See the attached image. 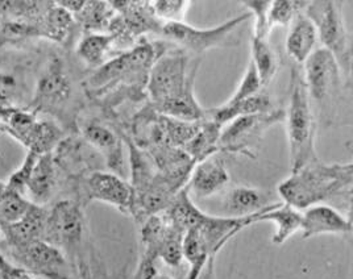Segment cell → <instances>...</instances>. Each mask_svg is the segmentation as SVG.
Segmentation results:
<instances>
[{"label":"cell","mask_w":353,"mask_h":279,"mask_svg":"<svg viewBox=\"0 0 353 279\" xmlns=\"http://www.w3.org/2000/svg\"><path fill=\"white\" fill-rule=\"evenodd\" d=\"M260 221H270L276 225V232L272 237L274 245L285 244L292 236L302 228V214L294 207L286 203H276L266 207L254 219V224Z\"/></svg>","instance_id":"20"},{"label":"cell","mask_w":353,"mask_h":279,"mask_svg":"<svg viewBox=\"0 0 353 279\" xmlns=\"http://www.w3.org/2000/svg\"><path fill=\"white\" fill-rule=\"evenodd\" d=\"M14 264L32 276L48 279H73V266L62 250L45 240H34L28 244L4 248Z\"/></svg>","instance_id":"9"},{"label":"cell","mask_w":353,"mask_h":279,"mask_svg":"<svg viewBox=\"0 0 353 279\" xmlns=\"http://www.w3.org/2000/svg\"><path fill=\"white\" fill-rule=\"evenodd\" d=\"M1 228H0V251L3 249V244H4V238H1Z\"/></svg>","instance_id":"39"},{"label":"cell","mask_w":353,"mask_h":279,"mask_svg":"<svg viewBox=\"0 0 353 279\" xmlns=\"http://www.w3.org/2000/svg\"><path fill=\"white\" fill-rule=\"evenodd\" d=\"M286 132L290 152V170L294 173L303 165L318 157L315 150L316 118L305 85L303 73L294 66L290 74L289 102L285 111Z\"/></svg>","instance_id":"3"},{"label":"cell","mask_w":353,"mask_h":279,"mask_svg":"<svg viewBox=\"0 0 353 279\" xmlns=\"http://www.w3.org/2000/svg\"><path fill=\"white\" fill-rule=\"evenodd\" d=\"M15 94V79L11 75L0 74V107L1 108H11L8 105L14 101Z\"/></svg>","instance_id":"35"},{"label":"cell","mask_w":353,"mask_h":279,"mask_svg":"<svg viewBox=\"0 0 353 279\" xmlns=\"http://www.w3.org/2000/svg\"><path fill=\"white\" fill-rule=\"evenodd\" d=\"M0 131H1V121H0Z\"/></svg>","instance_id":"41"},{"label":"cell","mask_w":353,"mask_h":279,"mask_svg":"<svg viewBox=\"0 0 353 279\" xmlns=\"http://www.w3.org/2000/svg\"><path fill=\"white\" fill-rule=\"evenodd\" d=\"M270 195L256 187L237 186L228 194L225 208L230 218H245L270 206Z\"/></svg>","instance_id":"22"},{"label":"cell","mask_w":353,"mask_h":279,"mask_svg":"<svg viewBox=\"0 0 353 279\" xmlns=\"http://www.w3.org/2000/svg\"><path fill=\"white\" fill-rule=\"evenodd\" d=\"M114 14V8L107 1H86L85 7L74 17L88 33L108 28Z\"/></svg>","instance_id":"28"},{"label":"cell","mask_w":353,"mask_h":279,"mask_svg":"<svg viewBox=\"0 0 353 279\" xmlns=\"http://www.w3.org/2000/svg\"><path fill=\"white\" fill-rule=\"evenodd\" d=\"M250 61L253 62L257 70L263 87H268L279 72L280 61L277 57V53L273 49L269 39L256 37H252L250 40Z\"/></svg>","instance_id":"24"},{"label":"cell","mask_w":353,"mask_h":279,"mask_svg":"<svg viewBox=\"0 0 353 279\" xmlns=\"http://www.w3.org/2000/svg\"><path fill=\"white\" fill-rule=\"evenodd\" d=\"M309 1L299 0H274L270 1L268 11V27L272 32L276 27H289L295 16L305 12Z\"/></svg>","instance_id":"29"},{"label":"cell","mask_w":353,"mask_h":279,"mask_svg":"<svg viewBox=\"0 0 353 279\" xmlns=\"http://www.w3.org/2000/svg\"><path fill=\"white\" fill-rule=\"evenodd\" d=\"M221 133V125L206 116L199 121L198 131L183 150L195 163L203 161L207 157L219 153Z\"/></svg>","instance_id":"23"},{"label":"cell","mask_w":353,"mask_h":279,"mask_svg":"<svg viewBox=\"0 0 353 279\" xmlns=\"http://www.w3.org/2000/svg\"><path fill=\"white\" fill-rule=\"evenodd\" d=\"M196 279H215V257H210Z\"/></svg>","instance_id":"37"},{"label":"cell","mask_w":353,"mask_h":279,"mask_svg":"<svg viewBox=\"0 0 353 279\" xmlns=\"http://www.w3.org/2000/svg\"><path fill=\"white\" fill-rule=\"evenodd\" d=\"M261 88H263V85H261L260 76L257 74V70H256L253 62L250 61L245 74H244L239 87L236 88L235 94L224 104H235L237 102L245 101L250 96L256 95L257 92H260Z\"/></svg>","instance_id":"33"},{"label":"cell","mask_w":353,"mask_h":279,"mask_svg":"<svg viewBox=\"0 0 353 279\" xmlns=\"http://www.w3.org/2000/svg\"><path fill=\"white\" fill-rule=\"evenodd\" d=\"M1 132L8 133L30 152L43 156L53 153L63 132L56 123L39 121L34 114L14 110L1 123Z\"/></svg>","instance_id":"10"},{"label":"cell","mask_w":353,"mask_h":279,"mask_svg":"<svg viewBox=\"0 0 353 279\" xmlns=\"http://www.w3.org/2000/svg\"><path fill=\"white\" fill-rule=\"evenodd\" d=\"M73 94V85L65 69V62L54 57L39 79L32 107L34 111L53 112L66 103Z\"/></svg>","instance_id":"13"},{"label":"cell","mask_w":353,"mask_h":279,"mask_svg":"<svg viewBox=\"0 0 353 279\" xmlns=\"http://www.w3.org/2000/svg\"><path fill=\"white\" fill-rule=\"evenodd\" d=\"M198 63L192 66L189 54L172 48L154 61L148 75L147 91L154 110L169 118L199 121L206 118V110L196 102L194 79Z\"/></svg>","instance_id":"1"},{"label":"cell","mask_w":353,"mask_h":279,"mask_svg":"<svg viewBox=\"0 0 353 279\" xmlns=\"http://www.w3.org/2000/svg\"><path fill=\"white\" fill-rule=\"evenodd\" d=\"M228 182L230 173L225 161L216 153L203 161L195 163L188 179L186 189L189 194L203 199L223 190Z\"/></svg>","instance_id":"14"},{"label":"cell","mask_w":353,"mask_h":279,"mask_svg":"<svg viewBox=\"0 0 353 279\" xmlns=\"http://www.w3.org/2000/svg\"><path fill=\"white\" fill-rule=\"evenodd\" d=\"M352 170V163H324L315 157L282 180L277 192L283 203L307 209L351 192Z\"/></svg>","instance_id":"2"},{"label":"cell","mask_w":353,"mask_h":279,"mask_svg":"<svg viewBox=\"0 0 353 279\" xmlns=\"http://www.w3.org/2000/svg\"><path fill=\"white\" fill-rule=\"evenodd\" d=\"M302 236L340 235L352 231V221L343 216L338 209L327 205L309 207L302 214Z\"/></svg>","instance_id":"16"},{"label":"cell","mask_w":353,"mask_h":279,"mask_svg":"<svg viewBox=\"0 0 353 279\" xmlns=\"http://www.w3.org/2000/svg\"><path fill=\"white\" fill-rule=\"evenodd\" d=\"M153 279H172L170 278V277H166V276H159V274H157V276H156V277H154V278Z\"/></svg>","instance_id":"40"},{"label":"cell","mask_w":353,"mask_h":279,"mask_svg":"<svg viewBox=\"0 0 353 279\" xmlns=\"http://www.w3.org/2000/svg\"><path fill=\"white\" fill-rule=\"evenodd\" d=\"M39 154L33 153L28 150L26 158L23 163L16 169L15 172L11 174L10 179L6 182L7 186L15 192H20L24 195L26 189H27V185H28V180H30V174L33 172V167L36 165V162L39 160Z\"/></svg>","instance_id":"34"},{"label":"cell","mask_w":353,"mask_h":279,"mask_svg":"<svg viewBox=\"0 0 353 279\" xmlns=\"http://www.w3.org/2000/svg\"><path fill=\"white\" fill-rule=\"evenodd\" d=\"M0 279H36L24 269L11 264L0 256Z\"/></svg>","instance_id":"36"},{"label":"cell","mask_w":353,"mask_h":279,"mask_svg":"<svg viewBox=\"0 0 353 279\" xmlns=\"http://www.w3.org/2000/svg\"><path fill=\"white\" fill-rule=\"evenodd\" d=\"M46 219L48 209L44 206L32 203L27 214L20 220L8 225H0L4 238L3 249L20 247L34 240H44Z\"/></svg>","instance_id":"15"},{"label":"cell","mask_w":353,"mask_h":279,"mask_svg":"<svg viewBox=\"0 0 353 279\" xmlns=\"http://www.w3.org/2000/svg\"><path fill=\"white\" fill-rule=\"evenodd\" d=\"M114 44V39L105 33H88L77 45L75 53L88 68H101L104 63L107 52Z\"/></svg>","instance_id":"26"},{"label":"cell","mask_w":353,"mask_h":279,"mask_svg":"<svg viewBox=\"0 0 353 279\" xmlns=\"http://www.w3.org/2000/svg\"><path fill=\"white\" fill-rule=\"evenodd\" d=\"M318 43V33L314 23L305 12L295 16L286 36V52L295 63L302 65L314 53Z\"/></svg>","instance_id":"18"},{"label":"cell","mask_w":353,"mask_h":279,"mask_svg":"<svg viewBox=\"0 0 353 279\" xmlns=\"http://www.w3.org/2000/svg\"><path fill=\"white\" fill-rule=\"evenodd\" d=\"M83 137L90 147L103 156L105 165L115 174L124 176L123 141L117 133L101 123H88L83 128Z\"/></svg>","instance_id":"17"},{"label":"cell","mask_w":353,"mask_h":279,"mask_svg":"<svg viewBox=\"0 0 353 279\" xmlns=\"http://www.w3.org/2000/svg\"><path fill=\"white\" fill-rule=\"evenodd\" d=\"M192 1L188 0H156L152 1L154 16L161 23H185Z\"/></svg>","instance_id":"31"},{"label":"cell","mask_w":353,"mask_h":279,"mask_svg":"<svg viewBox=\"0 0 353 279\" xmlns=\"http://www.w3.org/2000/svg\"><path fill=\"white\" fill-rule=\"evenodd\" d=\"M182 257L186 260L190 266L188 279H196L202 269L205 267L207 261L211 256L210 250L207 248L206 242L203 241L202 236L199 235L196 228H189L182 238Z\"/></svg>","instance_id":"25"},{"label":"cell","mask_w":353,"mask_h":279,"mask_svg":"<svg viewBox=\"0 0 353 279\" xmlns=\"http://www.w3.org/2000/svg\"><path fill=\"white\" fill-rule=\"evenodd\" d=\"M30 206V199L7 186V190L0 196V225H8L20 220Z\"/></svg>","instance_id":"30"},{"label":"cell","mask_w":353,"mask_h":279,"mask_svg":"<svg viewBox=\"0 0 353 279\" xmlns=\"http://www.w3.org/2000/svg\"><path fill=\"white\" fill-rule=\"evenodd\" d=\"M7 190V183L6 182H1L0 180V196L4 194V192Z\"/></svg>","instance_id":"38"},{"label":"cell","mask_w":353,"mask_h":279,"mask_svg":"<svg viewBox=\"0 0 353 279\" xmlns=\"http://www.w3.org/2000/svg\"><path fill=\"white\" fill-rule=\"evenodd\" d=\"M276 108L273 105L269 94L260 91L245 101H241L235 104H221L216 108L207 110L206 116L223 127L224 124L231 123L236 118L270 112Z\"/></svg>","instance_id":"21"},{"label":"cell","mask_w":353,"mask_h":279,"mask_svg":"<svg viewBox=\"0 0 353 279\" xmlns=\"http://www.w3.org/2000/svg\"><path fill=\"white\" fill-rule=\"evenodd\" d=\"M305 14L314 23L318 40L323 44L324 49L338 61L343 76L351 75L352 50L341 3L332 0L309 1Z\"/></svg>","instance_id":"5"},{"label":"cell","mask_w":353,"mask_h":279,"mask_svg":"<svg viewBox=\"0 0 353 279\" xmlns=\"http://www.w3.org/2000/svg\"><path fill=\"white\" fill-rule=\"evenodd\" d=\"M302 73L311 103L324 105L338 96L343 85V73L338 61L327 49H315L306 59Z\"/></svg>","instance_id":"11"},{"label":"cell","mask_w":353,"mask_h":279,"mask_svg":"<svg viewBox=\"0 0 353 279\" xmlns=\"http://www.w3.org/2000/svg\"><path fill=\"white\" fill-rule=\"evenodd\" d=\"M85 232V211L79 200H59L48 211L44 240L62 250L69 261L81 256Z\"/></svg>","instance_id":"6"},{"label":"cell","mask_w":353,"mask_h":279,"mask_svg":"<svg viewBox=\"0 0 353 279\" xmlns=\"http://www.w3.org/2000/svg\"><path fill=\"white\" fill-rule=\"evenodd\" d=\"M75 25L74 16L54 3L49 7L43 20V34L49 40L63 44L72 34Z\"/></svg>","instance_id":"27"},{"label":"cell","mask_w":353,"mask_h":279,"mask_svg":"<svg viewBox=\"0 0 353 279\" xmlns=\"http://www.w3.org/2000/svg\"><path fill=\"white\" fill-rule=\"evenodd\" d=\"M165 48V45L141 41L117 59L104 62L88 79L90 91L94 96H99L104 90L118 85L127 87L147 86L149 72Z\"/></svg>","instance_id":"4"},{"label":"cell","mask_w":353,"mask_h":279,"mask_svg":"<svg viewBox=\"0 0 353 279\" xmlns=\"http://www.w3.org/2000/svg\"><path fill=\"white\" fill-rule=\"evenodd\" d=\"M285 118V111L273 110L270 112L240 116L228 123L221 131L219 152L254 157L264 133L274 124Z\"/></svg>","instance_id":"7"},{"label":"cell","mask_w":353,"mask_h":279,"mask_svg":"<svg viewBox=\"0 0 353 279\" xmlns=\"http://www.w3.org/2000/svg\"><path fill=\"white\" fill-rule=\"evenodd\" d=\"M250 11L252 17H254L253 25V34L252 37L256 39H269L270 30L268 27V11L270 7V1L268 0H247L241 3Z\"/></svg>","instance_id":"32"},{"label":"cell","mask_w":353,"mask_h":279,"mask_svg":"<svg viewBox=\"0 0 353 279\" xmlns=\"http://www.w3.org/2000/svg\"><path fill=\"white\" fill-rule=\"evenodd\" d=\"M57 186V169L53 153H46L39 157L30 174L26 192L30 194V202L39 206L48 203Z\"/></svg>","instance_id":"19"},{"label":"cell","mask_w":353,"mask_h":279,"mask_svg":"<svg viewBox=\"0 0 353 279\" xmlns=\"http://www.w3.org/2000/svg\"><path fill=\"white\" fill-rule=\"evenodd\" d=\"M82 189L88 202H103L125 215H132L133 189L123 176L97 170L85 176Z\"/></svg>","instance_id":"12"},{"label":"cell","mask_w":353,"mask_h":279,"mask_svg":"<svg viewBox=\"0 0 353 279\" xmlns=\"http://www.w3.org/2000/svg\"><path fill=\"white\" fill-rule=\"evenodd\" d=\"M250 17V12H245L208 30H199L186 23H162L160 34L186 53L192 52L194 54H203L207 50L224 44L228 40V36L237 27L248 21Z\"/></svg>","instance_id":"8"}]
</instances>
